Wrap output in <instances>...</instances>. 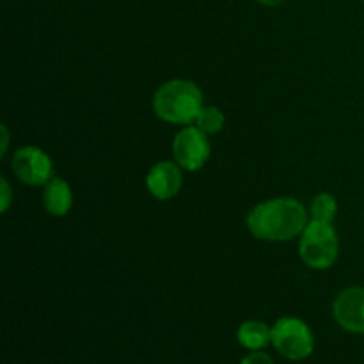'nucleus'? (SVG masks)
<instances>
[{
	"mask_svg": "<svg viewBox=\"0 0 364 364\" xmlns=\"http://www.w3.org/2000/svg\"><path fill=\"white\" fill-rule=\"evenodd\" d=\"M249 231L259 240L287 242L302 235L308 212L291 198H276L256 205L247 215Z\"/></svg>",
	"mask_w": 364,
	"mask_h": 364,
	"instance_id": "obj_1",
	"label": "nucleus"
},
{
	"mask_svg": "<svg viewBox=\"0 0 364 364\" xmlns=\"http://www.w3.org/2000/svg\"><path fill=\"white\" fill-rule=\"evenodd\" d=\"M203 92L194 82L174 78L156 89L153 96V110L156 117L166 123L191 124L196 123L203 109Z\"/></svg>",
	"mask_w": 364,
	"mask_h": 364,
	"instance_id": "obj_2",
	"label": "nucleus"
},
{
	"mask_svg": "<svg viewBox=\"0 0 364 364\" xmlns=\"http://www.w3.org/2000/svg\"><path fill=\"white\" fill-rule=\"evenodd\" d=\"M338 252H340V240L333 224L309 220L302 231L301 244H299V255L302 262L309 269L327 270L338 259Z\"/></svg>",
	"mask_w": 364,
	"mask_h": 364,
	"instance_id": "obj_3",
	"label": "nucleus"
},
{
	"mask_svg": "<svg viewBox=\"0 0 364 364\" xmlns=\"http://www.w3.org/2000/svg\"><path fill=\"white\" fill-rule=\"evenodd\" d=\"M272 345L287 359L301 361L313 354L315 338L308 323L294 316H283L272 327Z\"/></svg>",
	"mask_w": 364,
	"mask_h": 364,
	"instance_id": "obj_4",
	"label": "nucleus"
},
{
	"mask_svg": "<svg viewBox=\"0 0 364 364\" xmlns=\"http://www.w3.org/2000/svg\"><path fill=\"white\" fill-rule=\"evenodd\" d=\"M11 171L14 176L31 187H43L53 178V164L43 149L36 146H23L11 159Z\"/></svg>",
	"mask_w": 364,
	"mask_h": 364,
	"instance_id": "obj_5",
	"label": "nucleus"
},
{
	"mask_svg": "<svg viewBox=\"0 0 364 364\" xmlns=\"http://www.w3.org/2000/svg\"><path fill=\"white\" fill-rule=\"evenodd\" d=\"M173 153L178 166L185 171H199L210 159L212 146L205 132L198 127H185L173 141Z\"/></svg>",
	"mask_w": 364,
	"mask_h": 364,
	"instance_id": "obj_6",
	"label": "nucleus"
},
{
	"mask_svg": "<svg viewBox=\"0 0 364 364\" xmlns=\"http://www.w3.org/2000/svg\"><path fill=\"white\" fill-rule=\"evenodd\" d=\"M338 326L348 333L364 334V288L352 287L341 291L333 306Z\"/></svg>",
	"mask_w": 364,
	"mask_h": 364,
	"instance_id": "obj_7",
	"label": "nucleus"
},
{
	"mask_svg": "<svg viewBox=\"0 0 364 364\" xmlns=\"http://www.w3.org/2000/svg\"><path fill=\"white\" fill-rule=\"evenodd\" d=\"M183 185V174H181V167L178 162H164L155 164L149 169L148 176H146V187H148L149 194L160 201H167L178 196Z\"/></svg>",
	"mask_w": 364,
	"mask_h": 364,
	"instance_id": "obj_8",
	"label": "nucleus"
},
{
	"mask_svg": "<svg viewBox=\"0 0 364 364\" xmlns=\"http://www.w3.org/2000/svg\"><path fill=\"white\" fill-rule=\"evenodd\" d=\"M43 205L53 217H63L73 206V192L68 181L60 176H53L43 191Z\"/></svg>",
	"mask_w": 364,
	"mask_h": 364,
	"instance_id": "obj_9",
	"label": "nucleus"
},
{
	"mask_svg": "<svg viewBox=\"0 0 364 364\" xmlns=\"http://www.w3.org/2000/svg\"><path fill=\"white\" fill-rule=\"evenodd\" d=\"M238 343L249 350H262L272 341V329L258 320H249L238 327Z\"/></svg>",
	"mask_w": 364,
	"mask_h": 364,
	"instance_id": "obj_10",
	"label": "nucleus"
},
{
	"mask_svg": "<svg viewBox=\"0 0 364 364\" xmlns=\"http://www.w3.org/2000/svg\"><path fill=\"white\" fill-rule=\"evenodd\" d=\"M338 212V203L336 199L333 198V194L329 192H322V194L316 196L311 201V208H309V213H311L313 220H320V223H331L333 224L334 217H336Z\"/></svg>",
	"mask_w": 364,
	"mask_h": 364,
	"instance_id": "obj_11",
	"label": "nucleus"
},
{
	"mask_svg": "<svg viewBox=\"0 0 364 364\" xmlns=\"http://www.w3.org/2000/svg\"><path fill=\"white\" fill-rule=\"evenodd\" d=\"M224 114L217 107H203L196 117V127L205 134H217L224 127Z\"/></svg>",
	"mask_w": 364,
	"mask_h": 364,
	"instance_id": "obj_12",
	"label": "nucleus"
},
{
	"mask_svg": "<svg viewBox=\"0 0 364 364\" xmlns=\"http://www.w3.org/2000/svg\"><path fill=\"white\" fill-rule=\"evenodd\" d=\"M240 364H274V363L272 359H270L267 354H263V352L252 350V354L245 355Z\"/></svg>",
	"mask_w": 364,
	"mask_h": 364,
	"instance_id": "obj_13",
	"label": "nucleus"
},
{
	"mask_svg": "<svg viewBox=\"0 0 364 364\" xmlns=\"http://www.w3.org/2000/svg\"><path fill=\"white\" fill-rule=\"evenodd\" d=\"M2 212H6L7 208H9V203H11V188H9V183H7L6 178H2Z\"/></svg>",
	"mask_w": 364,
	"mask_h": 364,
	"instance_id": "obj_14",
	"label": "nucleus"
},
{
	"mask_svg": "<svg viewBox=\"0 0 364 364\" xmlns=\"http://www.w3.org/2000/svg\"><path fill=\"white\" fill-rule=\"evenodd\" d=\"M259 4H263V6H269V7H276V6H281V4L284 2V0H258Z\"/></svg>",
	"mask_w": 364,
	"mask_h": 364,
	"instance_id": "obj_15",
	"label": "nucleus"
},
{
	"mask_svg": "<svg viewBox=\"0 0 364 364\" xmlns=\"http://www.w3.org/2000/svg\"><path fill=\"white\" fill-rule=\"evenodd\" d=\"M2 134H4V146H2V155H4L7 149V128L6 127H2Z\"/></svg>",
	"mask_w": 364,
	"mask_h": 364,
	"instance_id": "obj_16",
	"label": "nucleus"
},
{
	"mask_svg": "<svg viewBox=\"0 0 364 364\" xmlns=\"http://www.w3.org/2000/svg\"><path fill=\"white\" fill-rule=\"evenodd\" d=\"M363 2H364V0H363Z\"/></svg>",
	"mask_w": 364,
	"mask_h": 364,
	"instance_id": "obj_17",
	"label": "nucleus"
}]
</instances>
